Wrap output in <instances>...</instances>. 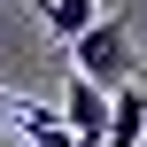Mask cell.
<instances>
[{"label":"cell","instance_id":"obj_1","mask_svg":"<svg viewBox=\"0 0 147 147\" xmlns=\"http://www.w3.org/2000/svg\"><path fill=\"white\" fill-rule=\"evenodd\" d=\"M70 54H78V70L101 78L109 93L132 85V62H140V54H132V16H93V23L70 39Z\"/></svg>","mask_w":147,"mask_h":147},{"label":"cell","instance_id":"obj_2","mask_svg":"<svg viewBox=\"0 0 147 147\" xmlns=\"http://www.w3.org/2000/svg\"><path fill=\"white\" fill-rule=\"evenodd\" d=\"M85 23H93V0H47V31L54 39H78Z\"/></svg>","mask_w":147,"mask_h":147},{"label":"cell","instance_id":"obj_3","mask_svg":"<svg viewBox=\"0 0 147 147\" xmlns=\"http://www.w3.org/2000/svg\"><path fill=\"white\" fill-rule=\"evenodd\" d=\"M31 8H39V16H47V0H31Z\"/></svg>","mask_w":147,"mask_h":147}]
</instances>
